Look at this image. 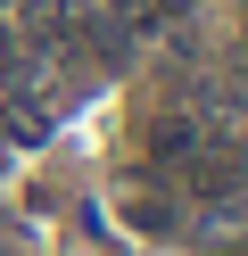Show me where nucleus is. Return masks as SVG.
I'll return each instance as SVG.
<instances>
[{
  "instance_id": "nucleus-2",
  "label": "nucleus",
  "mask_w": 248,
  "mask_h": 256,
  "mask_svg": "<svg viewBox=\"0 0 248 256\" xmlns=\"http://www.w3.org/2000/svg\"><path fill=\"white\" fill-rule=\"evenodd\" d=\"M190 116H157V124H149V149H157V157H182V149H190Z\"/></svg>"
},
{
  "instance_id": "nucleus-1",
  "label": "nucleus",
  "mask_w": 248,
  "mask_h": 256,
  "mask_svg": "<svg viewBox=\"0 0 248 256\" xmlns=\"http://www.w3.org/2000/svg\"><path fill=\"white\" fill-rule=\"evenodd\" d=\"M0 100H9V132H17V140H42V132H50V108L33 100V91H17V83H9Z\"/></svg>"
},
{
  "instance_id": "nucleus-3",
  "label": "nucleus",
  "mask_w": 248,
  "mask_h": 256,
  "mask_svg": "<svg viewBox=\"0 0 248 256\" xmlns=\"http://www.w3.org/2000/svg\"><path fill=\"white\" fill-rule=\"evenodd\" d=\"M9 58H17V50H9V34H0V91H9Z\"/></svg>"
}]
</instances>
